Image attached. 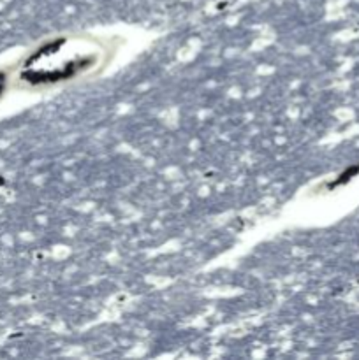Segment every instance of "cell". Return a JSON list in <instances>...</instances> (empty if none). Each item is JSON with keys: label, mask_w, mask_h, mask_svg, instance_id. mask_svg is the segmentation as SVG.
<instances>
[{"label": "cell", "mask_w": 359, "mask_h": 360, "mask_svg": "<svg viewBox=\"0 0 359 360\" xmlns=\"http://www.w3.org/2000/svg\"><path fill=\"white\" fill-rule=\"evenodd\" d=\"M6 84H7L6 74L0 72V97H2V95H4V90H6Z\"/></svg>", "instance_id": "6da1fadb"}]
</instances>
